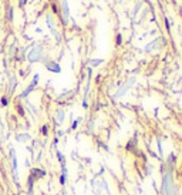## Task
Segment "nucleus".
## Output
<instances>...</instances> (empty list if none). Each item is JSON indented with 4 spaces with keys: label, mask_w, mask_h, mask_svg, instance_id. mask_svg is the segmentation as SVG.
I'll list each match as a JSON object with an SVG mask.
<instances>
[{
    "label": "nucleus",
    "mask_w": 182,
    "mask_h": 195,
    "mask_svg": "<svg viewBox=\"0 0 182 195\" xmlns=\"http://www.w3.org/2000/svg\"><path fill=\"white\" fill-rule=\"evenodd\" d=\"M164 194L165 195H175V187L172 182V178L169 175H166L164 178Z\"/></svg>",
    "instance_id": "1"
},
{
    "label": "nucleus",
    "mask_w": 182,
    "mask_h": 195,
    "mask_svg": "<svg viewBox=\"0 0 182 195\" xmlns=\"http://www.w3.org/2000/svg\"><path fill=\"white\" fill-rule=\"evenodd\" d=\"M40 58H42V49H40V47H36L31 53H29L30 61H37V60H40Z\"/></svg>",
    "instance_id": "2"
},
{
    "label": "nucleus",
    "mask_w": 182,
    "mask_h": 195,
    "mask_svg": "<svg viewBox=\"0 0 182 195\" xmlns=\"http://www.w3.org/2000/svg\"><path fill=\"white\" fill-rule=\"evenodd\" d=\"M134 81H135V79H131V80H129V81H128V84H127L125 87H122V88H121V90H120V91H118V93H117V94H115V98H118V97H121V96H122V94H124V93L127 91V90H128V88H129V87H131V86H133V84H134Z\"/></svg>",
    "instance_id": "3"
},
{
    "label": "nucleus",
    "mask_w": 182,
    "mask_h": 195,
    "mask_svg": "<svg viewBox=\"0 0 182 195\" xmlns=\"http://www.w3.org/2000/svg\"><path fill=\"white\" fill-rule=\"evenodd\" d=\"M47 67H49L50 70H54L56 73H58V71H60V67H58L57 64H56V63H50V64H49Z\"/></svg>",
    "instance_id": "4"
},
{
    "label": "nucleus",
    "mask_w": 182,
    "mask_h": 195,
    "mask_svg": "<svg viewBox=\"0 0 182 195\" xmlns=\"http://www.w3.org/2000/svg\"><path fill=\"white\" fill-rule=\"evenodd\" d=\"M63 2V12H64V17L68 16V9H67V2L66 0H61Z\"/></svg>",
    "instance_id": "5"
},
{
    "label": "nucleus",
    "mask_w": 182,
    "mask_h": 195,
    "mask_svg": "<svg viewBox=\"0 0 182 195\" xmlns=\"http://www.w3.org/2000/svg\"><path fill=\"white\" fill-rule=\"evenodd\" d=\"M64 120V112L63 111H58V123H61Z\"/></svg>",
    "instance_id": "6"
},
{
    "label": "nucleus",
    "mask_w": 182,
    "mask_h": 195,
    "mask_svg": "<svg viewBox=\"0 0 182 195\" xmlns=\"http://www.w3.org/2000/svg\"><path fill=\"white\" fill-rule=\"evenodd\" d=\"M26 138H30L29 135H17V140H19V141H24Z\"/></svg>",
    "instance_id": "7"
},
{
    "label": "nucleus",
    "mask_w": 182,
    "mask_h": 195,
    "mask_svg": "<svg viewBox=\"0 0 182 195\" xmlns=\"http://www.w3.org/2000/svg\"><path fill=\"white\" fill-rule=\"evenodd\" d=\"M101 63V60H97V61H93V66H97V64H100Z\"/></svg>",
    "instance_id": "8"
},
{
    "label": "nucleus",
    "mask_w": 182,
    "mask_h": 195,
    "mask_svg": "<svg viewBox=\"0 0 182 195\" xmlns=\"http://www.w3.org/2000/svg\"><path fill=\"white\" fill-rule=\"evenodd\" d=\"M63 195H67V194H66V191H64V192H63Z\"/></svg>",
    "instance_id": "9"
}]
</instances>
